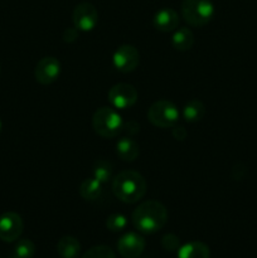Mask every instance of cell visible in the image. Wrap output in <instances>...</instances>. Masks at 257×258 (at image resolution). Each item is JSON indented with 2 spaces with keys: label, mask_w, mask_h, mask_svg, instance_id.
<instances>
[{
  "label": "cell",
  "mask_w": 257,
  "mask_h": 258,
  "mask_svg": "<svg viewBox=\"0 0 257 258\" xmlns=\"http://www.w3.org/2000/svg\"><path fill=\"white\" fill-rule=\"evenodd\" d=\"M131 219L140 233L154 234L163 229L168 222V209L158 201H146L136 207Z\"/></svg>",
  "instance_id": "1"
},
{
  "label": "cell",
  "mask_w": 257,
  "mask_h": 258,
  "mask_svg": "<svg viewBox=\"0 0 257 258\" xmlns=\"http://www.w3.org/2000/svg\"><path fill=\"white\" fill-rule=\"evenodd\" d=\"M146 180L140 173L134 170H123L112 180V191L118 201L133 204L143 199L146 193Z\"/></svg>",
  "instance_id": "2"
},
{
  "label": "cell",
  "mask_w": 257,
  "mask_h": 258,
  "mask_svg": "<svg viewBox=\"0 0 257 258\" xmlns=\"http://www.w3.org/2000/svg\"><path fill=\"white\" fill-rule=\"evenodd\" d=\"M92 127L101 138L111 139L122 131L123 121L115 108L103 106L93 113Z\"/></svg>",
  "instance_id": "3"
},
{
  "label": "cell",
  "mask_w": 257,
  "mask_h": 258,
  "mask_svg": "<svg viewBox=\"0 0 257 258\" xmlns=\"http://www.w3.org/2000/svg\"><path fill=\"white\" fill-rule=\"evenodd\" d=\"M181 14L191 27H203L213 18L214 4L212 0H183Z\"/></svg>",
  "instance_id": "4"
},
{
  "label": "cell",
  "mask_w": 257,
  "mask_h": 258,
  "mask_svg": "<svg viewBox=\"0 0 257 258\" xmlns=\"http://www.w3.org/2000/svg\"><path fill=\"white\" fill-rule=\"evenodd\" d=\"M148 120L156 127H173L179 120L178 107L168 100H159L150 106Z\"/></svg>",
  "instance_id": "5"
},
{
  "label": "cell",
  "mask_w": 257,
  "mask_h": 258,
  "mask_svg": "<svg viewBox=\"0 0 257 258\" xmlns=\"http://www.w3.org/2000/svg\"><path fill=\"white\" fill-rule=\"evenodd\" d=\"M139 93L133 85L117 83L108 91V101L111 105L118 110H126L136 103Z\"/></svg>",
  "instance_id": "6"
},
{
  "label": "cell",
  "mask_w": 257,
  "mask_h": 258,
  "mask_svg": "<svg viewBox=\"0 0 257 258\" xmlns=\"http://www.w3.org/2000/svg\"><path fill=\"white\" fill-rule=\"evenodd\" d=\"M72 20L78 30L91 32L98 23V12L95 5L91 3H80L73 9Z\"/></svg>",
  "instance_id": "7"
},
{
  "label": "cell",
  "mask_w": 257,
  "mask_h": 258,
  "mask_svg": "<svg viewBox=\"0 0 257 258\" xmlns=\"http://www.w3.org/2000/svg\"><path fill=\"white\" fill-rule=\"evenodd\" d=\"M112 62L117 71L122 73H130L135 71L140 63V53L134 45L122 44L113 53Z\"/></svg>",
  "instance_id": "8"
},
{
  "label": "cell",
  "mask_w": 257,
  "mask_h": 258,
  "mask_svg": "<svg viewBox=\"0 0 257 258\" xmlns=\"http://www.w3.org/2000/svg\"><path fill=\"white\" fill-rule=\"evenodd\" d=\"M24 223L22 217L15 212H7L0 216V239L3 242L17 241L23 233Z\"/></svg>",
  "instance_id": "9"
},
{
  "label": "cell",
  "mask_w": 257,
  "mask_h": 258,
  "mask_svg": "<svg viewBox=\"0 0 257 258\" xmlns=\"http://www.w3.org/2000/svg\"><path fill=\"white\" fill-rule=\"evenodd\" d=\"M60 75V62L55 57H44L37 63L34 77L40 85H52Z\"/></svg>",
  "instance_id": "10"
},
{
  "label": "cell",
  "mask_w": 257,
  "mask_h": 258,
  "mask_svg": "<svg viewBox=\"0 0 257 258\" xmlns=\"http://www.w3.org/2000/svg\"><path fill=\"white\" fill-rule=\"evenodd\" d=\"M145 249V239L143 236L128 232L117 242V251L123 258H138Z\"/></svg>",
  "instance_id": "11"
},
{
  "label": "cell",
  "mask_w": 257,
  "mask_h": 258,
  "mask_svg": "<svg viewBox=\"0 0 257 258\" xmlns=\"http://www.w3.org/2000/svg\"><path fill=\"white\" fill-rule=\"evenodd\" d=\"M153 24L159 32H173L179 27L178 13L171 8H163L155 13L153 18Z\"/></svg>",
  "instance_id": "12"
},
{
  "label": "cell",
  "mask_w": 257,
  "mask_h": 258,
  "mask_svg": "<svg viewBox=\"0 0 257 258\" xmlns=\"http://www.w3.org/2000/svg\"><path fill=\"white\" fill-rule=\"evenodd\" d=\"M116 153L123 161H134L140 155V146L133 138H121L116 144Z\"/></svg>",
  "instance_id": "13"
},
{
  "label": "cell",
  "mask_w": 257,
  "mask_h": 258,
  "mask_svg": "<svg viewBox=\"0 0 257 258\" xmlns=\"http://www.w3.org/2000/svg\"><path fill=\"white\" fill-rule=\"evenodd\" d=\"M178 258H211V249L203 242H189L179 247Z\"/></svg>",
  "instance_id": "14"
},
{
  "label": "cell",
  "mask_w": 257,
  "mask_h": 258,
  "mask_svg": "<svg viewBox=\"0 0 257 258\" xmlns=\"http://www.w3.org/2000/svg\"><path fill=\"white\" fill-rule=\"evenodd\" d=\"M57 252L62 258H78L81 252V244L75 237L65 236L58 242Z\"/></svg>",
  "instance_id": "15"
},
{
  "label": "cell",
  "mask_w": 257,
  "mask_h": 258,
  "mask_svg": "<svg viewBox=\"0 0 257 258\" xmlns=\"http://www.w3.org/2000/svg\"><path fill=\"white\" fill-rule=\"evenodd\" d=\"M171 44L179 52H186L194 44L193 32L186 27L179 28L178 30H175L173 38H171Z\"/></svg>",
  "instance_id": "16"
},
{
  "label": "cell",
  "mask_w": 257,
  "mask_h": 258,
  "mask_svg": "<svg viewBox=\"0 0 257 258\" xmlns=\"http://www.w3.org/2000/svg\"><path fill=\"white\" fill-rule=\"evenodd\" d=\"M80 196L85 201H97L102 196V184L95 178L85 179L80 185Z\"/></svg>",
  "instance_id": "17"
},
{
  "label": "cell",
  "mask_w": 257,
  "mask_h": 258,
  "mask_svg": "<svg viewBox=\"0 0 257 258\" xmlns=\"http://www.w3.org/2000/svg\"><path fill=\"white\" fill-rule=\"evenodd\" d=\"M204 113H206V106L199 100L189 101L183 108V117L188 122H198L204 117Z\"/></svg>",
  "instance_id": "18"
},
{
  "label": "cell",
  "mask_w": 257,
  "mask_h": 258,
  "mask_svg": "<svg viewBox=\"0 0 257 258\" xmlns=\"http://www.w3.org/2000/svg\"><path fill=\"white\" fill-rule=\"evenodd\" d=\"M113 166L112 164L105 159H98L95 161L92 168L93 178L100 181L101 184H106L112 179Z\"/></svg>",
  "instance_id": "19"
},
{
  "label": "cell",
  "mask_w": 257,
  "mask_h": 258,
  "mask_svg": "<svg viewBox=\"0 0 257 258\" xmlns=\"http://www.w3.org/2000/svg\"><path fill=\"white\" fill-rule=\"evenodd\" d=\"M35 246L30 239H20L13 249V258H33Z\"/></svg>",
  "instance_id": "20"
},
{
  "label": "cell",
  "mask_w": 257,
  "mask_h": 258,
  "mask_svg": "<svg viewBox=\"0 0 257 258\" xmlns=\"http://www.w3.org/2000/svg\"><path fill=\"white\" fill-rule=\"evenodd\" d=\"M126 224H127V219L121 213H112L106 219V227H107V229L111 232H115V233L123 231Z\"/></svg>",
  "instance_id": "21"
},
{
  "label": "cell",
  "mask_w": 257,
  "mask_h": 258,
  "mask_svg": "<svg viewBox=\"0 0 257 258\" xmlns=\"http://www.w3.org/2000/svg\"><path fill=\"white\" fill-rule=\"evenodd\" d=\"M82 258H116V256L110 247L101 244V246H95L88 249Z\"/></svg>",
  "instance_id": "22"
},
{
  "label": "cell",
  "mask_w": 257,
  "mask_h": 258,
  "mask_svg": "<svg viewBox=\"0 0 257 258\" xmlns=\"http://www.w3.org/2000/svg\"><path fill=\"white\" fill-rule=\"evenodd\" d=\"M161 247L168 252L178 251L180 247V238L173 233H168L161 238Z\"/></svg>",
  "instance_id": "23"
},
{
  "label": "cell",
  "mask_w": 257,
  "mask_h": 258,
  "mask_svg": "<svg viewBox=\"0 0 257 258\" xmlns=\"http://www.w3.org/2000/svg\"><path fill=\"white\" fill-rule=\"evenodd\" d=\"M78 34H80V30H78L76 27H72V28H67V29L63 32L62 37L66 43H72L77 39Z\"/></svg>",
  "instance_id": "24"
},
{
  "label": "cell",
  "mask_w": 257,
  "mask_h": 258,
  "mask_svg": "<svg viewBox=\"0 0 257 258\" xmlns=\"http://www.w3.org/2000/svg\"><path fill=\"white\" fill-rule=\"evenodd\" d=\"M171 134H173L174 139H176L178 141L185 140L186 136H188V131H186V128L181 125H176V123L173 126Z\"/></svg>",
  "instance_id": "25"
},
{
  "label": "cell",
  "mask_w": 257,
  "mask_h": 258,
  "mask_svg": "<svg viewBox=\"0 0 257 258\" xmlns=\"http://www.w3.org/2000/svg\"><path fill=\"white\" fill-rule=\"evenodd\" d=\"M122 130H125L126 133L130 134V135H136V134L140 131V125H139L136 121L131 120V121H128V122L123 123Z\"/></svg>",
  "instance_id": "26"
},
{
  "label": "cell",
  "mask_w": 257,
  "mask_h": 258,
  "mask_svg": "<svg viewBox=\"0 0 257 258\" xmlns=\"http://www.w3.org/2000/svg\"><path fill=\"white\" fill-rule=\"evenodd\" d=\"M2 127H3V125H2V121H0V133H2Z\"/></svg>",
  "instance_id": "27"
}]
</instances>
